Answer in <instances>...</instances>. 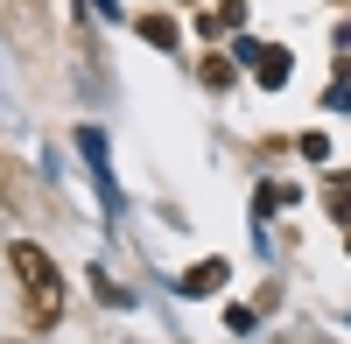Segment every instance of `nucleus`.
I'll list each match as a JSON object with an SVG mask.
<instances>
[{
  "label": "nucleus",
  "mask_w": 351,
  "mask_h": 344,
  "mask_svg": "<svg viewBox=\"0 0 351 344\" xmlns=\"http://www.w3.org/2000/svg\"><path fill=\"white\" fill-rule=\"evenodd\" d=\"M8 267H14V281H21L28 323H36V330H56V317H64V281H56V260H49L43 246L14 239V246H8Z\"/></svg>",
  "instance_id": "f257e3e1"
},
{
  "label": "nucleus",
  "mask_w": 351,
  "mask_h": 344,
  "mask_svg": "<svg viewBox=\"0 0 351 344\" xmlns=\"http://www.w3.org/2000/svg\"><path fill=\"white\" fill-rule=\"evenodd\" d=\"M239 56L253 64V77L267 84V92H281V84H288V49H274V42H267V49H260V42H246Z\"/></svg>",
  "instance_id": "f03ea898"
},
{
  "label": "nucleus",
  "mask_w": 351,
  "mask_h": 344,
  "mask_svg": "<svg viewBox=\"0 0 351 344\" xmlns=\"http://www.w3.org/2000/svg\"><path fill=\"white\" fill-rule=\"evenodd\" d=\"M225 274H232L225 260H204V267H190V274H183V295H218V288H225Z\"/></svg>",
  "instance_id": "7ed1b4c3"
},
{
  "label": "nucleus",
  "mask_w": 351,
  "mask_h": 344,
  "mask_svg": "<svg viewBox=\"0 0 351 344\" xmlns=\"http://www.w3.org/2000/svg\"><path fill=\"white\" fill-rule=\"evenodd\" d=\"M141 36H148L155 49H169V42H176V21H169V14H148V21H141Z\"/></svg>",
  "instance_id": "20e7f679"
},
{
  "label": "nucleus",
  "mask_w": 351,
  "mask_h": 344,
  "mask_svg": "<svg viewBox=\"0 0 351 344\" xmlns=\"http://www.w3.org/2000/svg\"><path fill=\"white\" fill-rule=\"evenodd\" d=\"M204 84H232V64H225V56H204Z\"/></svg>",
  "instance_id": "39448f33"
}]
</instances>
